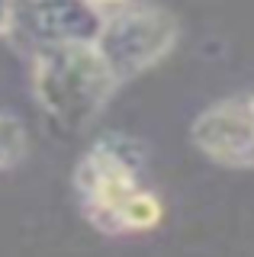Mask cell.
I'll list each match as a JSON object with an SVG mask.
<instances>
[{
  "mask_svg": "<svg viewBox=\"0 0 254 257\" xmlns=\"http://www.w3.org/2000/svg\"><path fill=\"white\" fill-rule=\"evenodd\" d=\"M251 103H254V93H251Z\"/></svg>",
  "mask_w": 254,
  "mask_h": 257,
  "instance_id": "9",
  "label": "cell"
},
{
  "mask_svg": "<svg viewBox=\"0 0 254 257\" xmlns=\"http://www.w3.org/2000/svg\"><path fill=\"white\" fill-rule=\"evenodd\" d=\"M29 151V135L26 125L10 112H0V171L17 167Z\"/></svg>",
  "mask_w": 254,
  "mask_h": 257,
  "instance_id": "6",
  "label": "cell"
},
{
  "mask_svg": "<svg viewBox=\"0 0 254 257\" xmlns=\"http://www.w3.org/2000/svg\"><path fill=\"white\" fill-rule=\"evenodd\" d=\"M13 29V0H0V39H10Z\"/></svg>",
  "mask_w": 254,
  "mask_h": 257,
  "instance_id": "7",
  "label": "cell"
},
{
  "mask_svg": "<svg viewBox=\"0 0 254 257\" xmlns=\"http://www.w3.org/2000/svg\"><path fill=\"white\" fill-rule=\"evenodd\" d=\"M180 39L177 16L155 4H125L103 16V26L93 39L116 84L136 80L174 52Z\"/></svg>",
  "mask_w": 254,
  "mask_h": 257,
  "instance_id": "3",
  "label": "cell"
},
{
  "mask_svg": "<svg viewBox=\"0 0 254 257\" xmlns=\"http://www.w3.org/2000/svg\"><path fill=\"white\" fill-rule=\"evenodd\" d=\"M190 142L206 161L232 171H254V103L235 93L209 103L190 122Z\"/></svg>",
  "mask_w": 254,
  "mask_h": 257,
  "instance_id": "4",
  "label": "cell"
},
{
  "mask_svg": "<svg viewBox=\"0 0 254 257\" xmlns=\"http://www.w3.org/2000/svg\"><path fill=\"white\" fill-rule=\"evenodd\" d=\"M29 84L39 109L65 132H81L119 90L93 42H65L33 52Z\"/></svg>",
  "mask_w": 254,
  "mask_h": 257,
  "instance_id": "1",
  "label": "cell"
},
{
  "mask_svg": "<svg viewBox=\"0 0 254 257\" xmlns=\"http://www.w3.org/2000/svg\"><path fill=\"white\" fill-rule=\"evenodd\" d=\"M148 151L132 135L109 132L81 155L74 167V193L87 222L103 235H119V215L139 190H145Z\"/></svg>",
  "mask_w": 254,
  "mask_h": 257,
  "instance_id": "2",
  "label": "cell"
},
{
  "mask_svg": "<svg viewBox=\"0 0 254 257\" xmlns=\"http://www.w3.org/2000/svg\"><path fill=\"white\" fill-rule=\"evenodd\" d=\"M103 26V13L87 0H13L10 39L29 52H42L65 42H93Z\"/></svg>",
  "mask_w": 254,
  "mask_h": 257,
  "instance_id": "5",
  "label": "cell"
},
{
  "mask_svg": "<svg viewBox=\"0 0 254 257\" xmlns=\"http://www.w3.org/2000/svg\"><path fill=\"white\" fill-rule=\"evenodd\" d=\"M87 4H90L93 10H100L103 16H106V13H113V10H119V7L132 4V0H87Z\"/></svg>",
  "mask_w": 254,
  "mask_h": 257,
  "instance_id": "8",
  "label": "cell"
}]
</instances>
